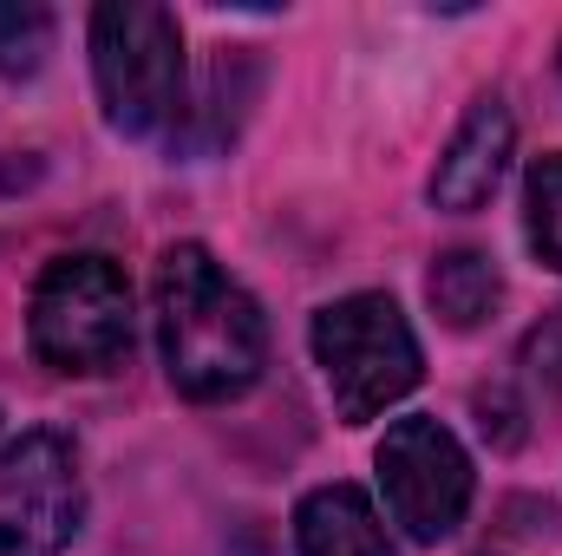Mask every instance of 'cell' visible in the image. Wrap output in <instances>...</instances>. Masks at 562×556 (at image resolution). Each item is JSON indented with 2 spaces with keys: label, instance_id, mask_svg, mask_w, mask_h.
I'll return each mask as SVG.
<instances>
[{
  "label": "cell",
  "instance_id": "30bf717a",
  "mask_svg": "<svg viewBox=\"0 0 562 556\" xmlns=\"http://www.w3.org/2000/svg\"><path fill=\"white\" fill-rule=\"evenodd\" d=\"M53 53V7L40 0H0V73L33 79Z\"/></svg>",
  "mask_w": 562,
  "mask_h": 556
},
{
  "label": "cell",
  "instance_id": "ba28073f",
  "mask_svg": "<svg viewBox=\"0 0 562 556\" xmlns=\"http://www.w3.org/2000/svg\"><path fill=\"white\" fill-rule=\"evenodd\" d=\"M294 556H393V537L360 485H321L294 511Z\"/></svg>",
  "mask_w": 562,
  "mask_h": 556
},
{
  "label": "cell",
  "instance_id": "8fae6325",
  "mask_svg": "<svg viewBox=\"0 0 562 556\" xmlns=\"http://www.w3.org/2000/svg\"><path fill=\"white\" fill-rule=\"evenodd\" d=\"M524 230H530L537 263H543V269H562V151L530 164V184H524Z\"/></svg>",
  "mask_w": 562,
  "mask_h": 556
},
{
  "label": "cell",
  "instance_id": "7c38bea8",
  "mask_svg": "<svg viewBox=\"0 0 562 556\" xmlns=\"http://www.w3.org/2000/svg\"><path fill=\"white\" fill-rule=\"evenodd\" d=\"M524 374H530L543 393H562V308L543 314V321L524 334Z\"/></svg>",
  "mask_w": 562,
  "mask_h": 556
},
{
  "label": "cell",
  "instance_id": "6da1fadb",
  "mask_svg": "<svg viewBox=\"0 0 562 556\" xmlns=\"http://www.w3.org/2000/svg\"><path fill=\"white\" fill-rule=\"evenodd\" d=\"M157 347L183 400L223 407L243 400L269 367V321L256 294L229 276L203 243H177L157 263Z\"/></svg>",
  "mask_w": 562,
  "mask_h": 556
},
{
  "label": "cell",
  "instance_id": "277c9868",
  "mask_svg": "<svg viewBox=\"0 0 562 556\" xmlns=\"http://www.w3.org/2000/svg\"><path fill=\"white\" fill-rule=\"evenodd\" d=\"M26 341L53 374H112L132 354V281L112 256H59L33 281Z\"/></svg>",
  "mask_w": 562,
  "mask_h": 556
},
{
  "label": "cell",
  "instance_id": "52a82bcc",
  "mask_svg": "<svg viewBox=\"0 0 562 556\" xmlns=\"http://www.w3.org/2000/svg\"><path fill=\"white\" fill-rule=\"evenodd\" d=\"M510 151H517V119L504 99H477L464 112V125L451 132L438 170H431V203L438 210H477L497 197L504 170H510Z\"/></svg>",
  "mask_w": 562,
  "mask_h": 556
},
{
  "label": "cell",
  "instance_id": "5b68a950",
  "mask_svg": "<svg viewBox=\"0 0 562 556\" xmlns=\"http://www.w3.org/2000/svg\"><path fill=\"white\" fill-rule=\"evenodd\" d=\"M86 524V478L66 432L33 425L0 445V556H66Z\"/></svg>",
  "mask_w": 562,
  "mask_h": 556
},
{
  "label": "cell",
  "instance_id": "7a4b0ae2",
  "mask_svg": "<svg viewBox=\"0 0 562 556\" xmlns=\"http://www.w3.org/2000/svg\"><path fill=\"white\" fill-rule=\"evenodd\" d=\"M92 79L105 125L157 138L183 119V26L157 0H105L92 13Z\"/></svg>",
  "mask_w": 562,
  "mask_h": 556
},
{
  "label": "cell",
  "instance_id": "3957f363",
  "mask_svg": "<svg viewBox=\"0 0 562 556\" xmlns=\"http://www.w3.org/2000/svg\"><path fill=\"white\" fill-rule=\"evenodd\" d=\"M314 360L334 393V413L347 425H367L386 407H400L425 374L419 334L400 314L393 294H347L314 314Z\"/></svg>",
  "mask_w": 562,
  "mask_h": 556
},
{
  "label": "cell",
  "instance_id": "8992f818",
  "mask_svg": "<svg viewBox=\"0 0 562 556\" xmlns=\"http://www.w3.org/2000/svg\"><path fill=\"white\" fill-rule=\"evenodd\" d=\"M380 491H386V518L413 537V544H445L464 511H471V458L451 438V425L438 419H393L380 452H373Z\"/></svg>",
  "mask_w": 562,
  "mask_h": 556
},
{
  "label": "cell",
  "instance_id": "9c48e42d",
  "mask_svg": "<svg viewBox=\"0 0 562 556\" xmlns=\"http://www.w3.org/2000/svg\"><path fill=\"white\" fill-rule=\"evenodd\" d=\"M425 301H431V314H438L445 327L471 334V327H484V321L497 314L504 276H497V263H491L484 249H445V256L431 263V276H425Z\"/></svg>",
  "mask_w": 562,
  "mask_h": 556
}]
</instances>
